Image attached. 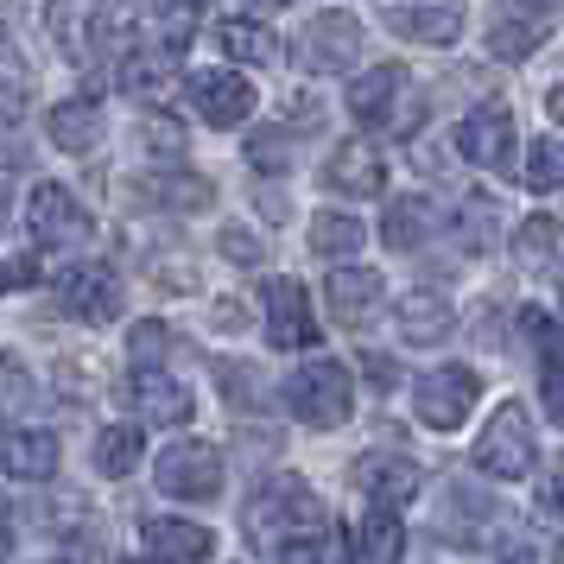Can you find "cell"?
<instances>
[{
  "instance_id": "10",
  "label": "cell",
  "mask_w": 564,
  "mask_h": 564,
  "mask_svg": "<svg viewBox=\"0 0 564 564\" xmlns=\"http://www.w3.org/2000/svg\"><path fill=\"white\" fill-rule=\"evenodd\" d=\"M184 96H191V115L204 128H241L254 115V89L235 70H197V77L184 83Z\"/></svg>"
},
{
  "instance_id": "35",
  "label": "cell",
  "mask_w": 564,
  "mask_h": 564,
  "mask_svg": "<svg viewBox=\"0 0 564 564\" xmlns=\"http://www.w3.org/2000/svg\"><path fill=\"white\" fill-rule=\"evenodd\" d=\"M539 400L552 412V425H564V356L539 361Z\"/></svg>"
},
{
  "instance_id": "17",
  "label": "cell",
  "mask_w": 564,
  "mask_h": 564,
  "mask_svg": "<svg viewBox=\"0 0 564 564\" xmlns=\"http://www.w3.org/2000/svg\"><path fill=\"white\" fill-rule=\"evenodd\" d=\"M324 184H330V191H343V197H381V191H387V159L375 153V147L349 140V147H336V153H330Z\"/></svg>"
},
{
  "instance_id": "33",
  "label": "cell",
  "mask_w": 564,
  "mask_h": 564,
  "mask_svg": "<svg viewBox=\"0 0 564 564\" xmlns=\"http://www.w3.org/2000/svg\"><path fill=\"white\" fill-rule=\"evenodd\" d=\"M147 197H159V204H172V209H197V204H209V184L204 178H153Z\"/></svg>"
},
{
  "instance_id": "9",
  "label": "cell",
  "mask_w": 564,
  "mask_h": 564,
  "mask_svg": "<svg viewBox=\"0 0 564 564\" xmlns=\"http://www.w3.org/2000/svg\"><path fill=\"white\" fill-rule=\"evenodd\" d=\"M26 229H32L39 248H52V254H57V248H70V241H89L96 223H89V209H83L64 184H39V191H32V204H26Z\"/></svg>"
},
{
  "instance_id": "31",
  "label": "cell",
  "mask_w": 564,
  "mask_h": 564,
  "mask_svg": "<svg viewBox=\"0 0 564 564\" xmlns=\"http://www.w3.org/2000/svg\"><path fill=\"white\" fill-rule=\"evenodd\" d=\"M520 336L539 349V361H552V356H564V324L552 317V311H539V305H527L520 311Z\"/></svg>"
},
{
  "instance_id": "8",
  "label": "cell",
  "mask_w": 564,
  "mask_h": 564,
  "mask_svg": "<svg viewBox=\"0 0 564 564\" xmlns=\"http://www.w3.org/2000/svg\"><path fill=\"white\" fill-rule=\"evenodd\" d=\"M381 26L412 45H457L463 0H381Z\"/></svg>"
},
{
  "instance_id": "43",
  "label": "cell",
  "mask_w": 564,
  "mask_h": 564,
  "mask_svg": "<svg viewBox=\"0 0 564 564\" xmlns=\"http://www.w3.org/2000/svg\"><path fill=\"white\" fill-rule=\"evenodd\" d=\"M558 7H564V0H558Z\"/></svg>"
},
{
  "instance_id": "25",
  "label": "cell",
  "mask_w": 564,
  "mask_h": 564,
  "mask_svg": "<svg viewBox=\"0 0 564 564\" xmlns=\"http://www.w3.org/2000/svg\"><path fill=\"white\" fill-rule=\"evenodd\" d=\"M361 241H368V229H361L356 216H343V209H317V216H311V254L356 260Z\"/></svg>"
},
{
  "instance_id": "11",
  "label": "cell",
  "mask_w": 564,
  "mask_h": 564,
  "mask_svg": "<svg viewBox=\"0 0 564 564\" xmlns=\"http://www.w3.org/2000/svg\"><path fill=\"white\" fill-rule=\"evenodd\" d=\"M457 147L469 165H482V172H508L513 153H520V133H513V115L508 108H469L457 128Z\"/></svg>"
},
{
  "instance_id": "2",
  "label": "cell",
  "mask_w": 564,
  "mask_h": 564,
  "mask_svg": "<svg viewBox=\"0 0 564 564\" xmlns=\"http://www.w3.org/2000/svg\"><path fill=\"white\" fill-rule=\"evenodd\" d=\"M285 406H292V419H305V425H317V432H330V425H343L349 412H356V381H349V368L330 356H311L292 381H285Z\"/></svg>"
},
{
  "instance_id": "22",
  "label": "cell",
  "mask_w": 564,
  "mask_h": 564,
  "mask_svg": "<svg viewBox=\"0 0 564 564\" xmlns=\"http://www.w3.org/2000/svg\"><path fill=\"white\" fill-rule=\"evenodd\" d=\"M451 317H457V311L444 305L437 292H406V305H400V336L419 343V349H432V343L451 336Z\"/></svg>"
},
{
  "instance_id": "5",
  "label": "cell",
  "mask_w": 564,
  "mask_h": 564,
  "mask_svg": "<svg viewBox=\"0 0 564 564\" xmlns=\"http://www.w3.org/2000/svg\"><path fill=\"white\" fill-rule=\"evenodd\" d=\"M52 292H57V305L70 311L77 324H115L121 317V280L108 273L102 260H77V267H64L52 280Z\"/></svg>"
},
{
  "instance_id": "18",
  "label": "cell",
  "mask_w": 564,
  "mask_h": 564,
  "mask_svg": "<svg viewBox=\"0 0 564 564\" xmlns=\"http://www.w3.org/2000/svg\"><path fill=\"white\" fill-rule=\"evenodd\" d=\"M147 552L159 564H209L216 558V533L197 520H147Z\"/></svg>"
},
{
  "instance_id": "16",
  "label": "cell",
  "mask_w": 564,
  "mask_h": 564,
  "mask_svg": "<svg viewBox=\"0 0 564 564\" xmlns=\"http://www.w3.org/2000/svg\"><path fill=\"white\" fill-rule=\"evenodd\" d=\"M133 406L147 412L153 425H191L197 393H191L184 381H172L165 368H133Z\"/></svg>"
},
{
  "instance_id": "39",
  "label": "cell",
  "mask_w": 564,
  "mask_h": 564,
  "mask_svg": "<svg viewBox=\"0 0 564 564\" xmlns=\"http://www.w3.org/2000/svg\"><path fill=\"white\" fill-rule=\"evenodd\" d=\"M495 564H539V558H533V552H527V545H508V552H501V558H495Z\"/></svg>"
},
{
  "instance_id": "15",
  "label": "cell",
  "mask_w": 564,
  "mask_h": 564,
  "mask_svg": "<svg viewBox=\"0 0 564 564\" xmlns=\"http://www.w3.org/2000/svg\"><path fill=\"white\" fill-rule=\"evenodd\" d=\"M324 299H330L336 324L356 330V324H375V311H381V299H387V280L375 267H336L330 285H324Z\"/></svg>"
},
{
  "instance_id": "6",
  "label": "cell",
  "mask_w": 564,
  "mask_h": 564,
  "mask_svg": "<svg viewBox=\"0 0 564 564\" xmlns=\"http://www.w3.org/2000/svg\"><path fill=\"white\" fill-rule=\"evenodd\" d=\"M361 52V20L356 13H317L305 32H299V70L311 77H336V70H356Z\"/></svg>"
},
{
  "instance_id": "30",
  "label": "cell",
  "mask_w": 564,
  "mask_h": 564,
  "mask_svg": "<svg viewBox=\"0 0 564 564\" xmlns=\"http://www.w3.org/2000/svg\"><path fill=\"white\" fill-rule=\"evenodd\" d=\"M520 172H527L533 191H558V184H564V147H558V140H533Z\"/></svg>"
},
{
  "instance_id": "26",
  "label": "cell",
  "mask_w": 564,
  "mask_h": 564,
  "mask_svg": "<svg viewBox=\"0 0 564 564\" xmlns=\"http://www.w3.org/2000/svg\"><path fill=\"white\" fill-rule=\"evenodd\" d=\"M381 235H387V248H400V254H419V248H425V241L437 235L432 204H419V197L393 204V209H387V223H381Z\"/></svg>"
},
{
  "instance_id": "32",
  "label": "cell",
  "mask_w": 564,
  "mask_h": 564,
  "mask_svg": "<svg viewBox=\"0 0 564 564\" xmlns=\"http://www.w3.org/2000/svg\"><path fill=\"white\" fill-rule=\"evenodd\" d=\"M165 349H172V330H165V324H133V330H128L133 368H159V361H165Z\"/></svg>"
},
{
  "instance_id": "28",
  "label": "cell",
  "mask_w": 564,
  "mask_h": 564,
  "mask_svg": "<svg viewBox=\"0 0 564 564\" xmlns=\"http://www.w3.org/2000/svg\"><path fill=\"white\" fill-rule=\"evenodd\" d=\"M361 564H400V513L375 508L361 520V545H356Z\"/></svg>"
},
{
  "instance_id": "3",
  "label": "cell",
  "mask_w": 564,
  "mask_h": 564,
  "mask_svg": "<svg viewBox=\"0 0 564 564\" xmlns=\"http://www.w3.org/2000/svg\"><path fill=\"white\" fill-rule=\"evenodd\" d=\"M533 457H539L533 419L513 406V400L495 412V419H488L482 437H476V451H469V463L482 469L488 482H520V476H533Z\"/></svg>"
},
{
  "instance_id": "13",
  "label": "cell",
  "mask_w": 564,
  "mask_h": 564,
  "mask_svg": "<svg viewBox=\"0 0 564 564\" xmlns=\"http://www.w3.org/2000/svg\"><path fill=\"white\" fill-rule=\"evenodd\" d=\"M419 463L400 457V451H375V457H361L356 463V488H361V501L368 508H387V513H400L419 495Z\"/></svg>"
},
{
  "instance_id": "41",
  "label": "cell",
  "mask_w": 564,
  "mask_h": 564,
  "mask_svg": "<svg viewBox=\"0 0 564 564\" xmlns=\"http://www.w3.org/2000/svg\"><path fill=\"white\" fill-rule=\"evenodd\" d=\"M128 564H159V558H128Z\"/></svg>"
},
{
  "instance_id": "20",
  "label": "cell",
  "mask_w": 564,
  "mask_h": 564,
  "mask_svg": "<svg viewBox=\"0 0 564 564\" xmlns=\"http://www.w3.org/2000/svg\"><path fill=\"white\" fill-rule=\"evenodd\" d=\"M400 89H406V70H400V64H375V70H361L356 89H349V115H356L361 128H381V121H393Z\"/></svg>"
},
{
  "instance_id": "21",
  "label": "cell",
  "mask_w": 564,
  "mask_h": 564,
  "mask_svg": "<svg viewBox=\"0 0 564 564\" xmlns=\"http://www.w3.org/2000/svg\"><path fill=\"white\" fill-rule=\"evenodd\" d=\"M0 463H7L13 482H52L57 476V437L52 432H7Z\"/></svg>"
},
{
  "instance_id": "42",
  "label": "cell",
  "mask_w": 564,
  "mask_h": 564,
  "mask_svg": "<svg viewBox=\"0 0 564 564\" xmlns=\"http://www.w3.org/2000/svg\"><path fill=\"white\" fill-rule=\"evenodd\" d=\"M273 7H280V0H273Z\"/></svg>"
},
{
  "instance_id": "4",
  "label": "cell",
  "mask_w": 564,
  "mask_h": 564,
  "mask_svg": "<svg viewBox=\"0 0 564 564\" xmlns=\"http://www.w3.org/2000/svg\"><path fill=\"white\" fill-rule=\"evenodd\" d=\"M476 400H482V375L476 368H432L425 381L412 387V406H419V419L432 425V432H457L463 419L476 412Z\"/></svg>"
},
{
  "instance_id": "24",
  "label": "cell",
  "mask_w": 564,
  "mask_h": 564,
  "mask_svg": "<svg viewBox=\"0 0 564 564\" xmlns=\"http://www.w3.org/2000/svg\"><path fill=\"white\" fill-rule=\"evenodd\" d=\"M216 52L235 57V64H273L280 57V39H273V26H260V20H223L216 26Z\"/></svg>"
},
{
  "instance_id": "36",
  "label": "cell",
  "mask_w": 564,
  "mask_h": 564,
  "mask_svg": "<svg viewBox=\"0 0 564 564\" xmlns=\"http://www.w3.org/2000/svg\"><path fill=\"white\" fill-rule=\"evenodd\" d=\"M216 248H223V260H229V267H260V241L248 229H223V241H216Z\"/></svg>"
},
{
  "instance_id": "40",
  "label": "cell",
  "mask_w": 564,
  "mask_h": 564,
  "mask_svg": "<svg viewBox=\"0 0 564 564\" xmlns=\"http://www.w3.org/2000/svg\"><path fill=\"white\" fill-rule=\"evenodd\" d=\"M552 564H564V539H558V558H552Z\"/></svg>"
},
{
  "instance_id": "38",
  "label": "cell",
  "mask_w": 564,
  "mask_h": 564,
  "mask_svg": "<svg viewBox=\"0 0 564 564\" xmlns=\"http://www.w3.org/2000/svg\"><path fill=\"white\" fill-rule=\"evenodd\" d=\"M545 115H552V121H558V128H564V83H558V89H552V96H545Z\"/></svg>"
},
{
  "instance_id": "19",
  "label": "cell",
  "mask_w": 564,
  "mask_h": 564,
  "mask_svg": "<svg viewBox=\"0 0 564 564\" xmlns=\"http://www.w3.org/2000/svg\"><path fill=\"white\" fill-rule=\"evenodd\" d=\"M52 147L57 153H96L102 147V102L96 96H70V102L52 108Z\"/></svg>"
},
{
  "instance_id": "37",
  "label": "cell",
  "mask_w": 564,
  "mask_h": 564,
  "mask_svg": "<svg viewBox=\"0 0 564 564\" xmlns=\"http://www.w3.org/2000/svg\"><path fill=\"white\" fill-rule=\"evenodd\" d=\"M539 508L552 513V520H564V469H558V476H545V488H539Z\"/></svg>"
},
{
  "instance_id": "1",
  "label": "cell",
  "mask_w": 564,
  "mask_h": 564,
  "mask_svg": "<svg viewBox=\"0 0 564 564\" xmlns=\"http://www.w3.org/2000/svg\"><path fill=\"white\" fill-rule=\"evenodd\" d=\"M248 539H260L273 558H285L299 539H317L330 533V520H324V508H317V495H311L299 476H273V482H260L254 495H248Z\"/></svg>"
},
{
  "instance_id": "34",
  "label": "cell",
  "mask_w": 564,
  "mask_h": 564,
  "mask_svg": "<svg viewBox=\"0 0 564 564\" xmlns=\"http://www.w3.org/2000/svg\"><path fill=\"white\" fill-rule=\"evenodd\" d=\"M191 32H197V0H172L165 20H159V45H165V52H184Z\"/></svg>"
},
{
  "instance_id": "44",
  "label": "cell",
  "mask_w": 564,
  "mask_h": 564,
  "mask_svg": "<svg viewBox=\"0 0 564 564\" xmlns=\"http://www.w3.org/2000/svg\"><path fill=\"white\" fill-rule=\"evenodd\" d=\"M558 305H564V299H558Z\"/></svg>"
},
{
  "instance_id": "7",
  "label": "cell",
  "mask_w": 564,
  "mask_h": 564,
  "mask_svg": "<svg viewBox=\"0 0 564 564\" xmlns=\"http://www.w3.org/2000/svg\"><path fill=\"white\" fill-rule=\"evenodd\" d=\"M153 476L178 501H216L223 495V451H209V444H172V451H159Z\"/></svg>"
},
{
  "instance_id": "27",
  "label": "cell",
  "mask_w": 564,
  "mask_h": 564,
  "mask_svg": "<svg viewBox=\"0 0 564 564\" xmlns=\"http://www.w3.org/2000/svg\"><path fill=\"white\" fill-rule=\"evenodd\" d=\"M140 432L133 425H108L102 437H96V476H108V482H121V476H133L140 469Z\"/></svg>"
},
{
  "instance_id": "12",
  "label": "cell",
  "mask_w": 564,
  "mask_h": 564,
  "mask_svg": "<svg viewBox=\"0 0 564 564\" xmlns=\"http://www.w3.org/2000/svg\"><path fill=\"white\" fill-rule=\"evenodd\" d=\"M260 311H267V343H273V349H311V343H317V317H311L305 285L299 280H267Z\"/></svg>"
},
{
  "instance_id": "29",
  "label": "cell",
  "mask_w": 564,
  "mask_h": 564,
  "mask_svg": "<svg viewBox=\"0 0 564 564\" xmlns=\"http://www.w3.org/2000/svg\"><path fill=\"white\" fill-rule=\"evenodd\" d=\"M552 254H558V223L552 216H527L520 235H513V260L527 273H539V267H552Z\"/></svg>"
},
{
  "instance_id": "14",
  "label": "cell",
  "mask_w": 564,
  "mask_h": 564,
  "mask_svg": "<svg viewBox=\"0 0 564 564\" xmlns=\"http://www.w3.org/2000/svg\"><path fill=\"white\" fill-rule=\"evenodd\" d=\"M545 32H552V13H539V7H495V20H488V57L520 64V57H533L545 45Z\"/></svg>"
},
{
  "instance_id": "23",
  "label": "cell",
  "mask_w": 564,
  "mask_h": 564,
  "mask_svg": "<svg viewBox=\"0 0 564 564\" xmlns=\"http://www.w3.org/2000/svg\"><path fill=\"white\" fill-rule=\"evenodd\" d=\"M172 64H178V52H165V45H133V52H121V70H115V83L128 89V96H159L165 83H172Z\"/></svg>"
}]
</instances>
